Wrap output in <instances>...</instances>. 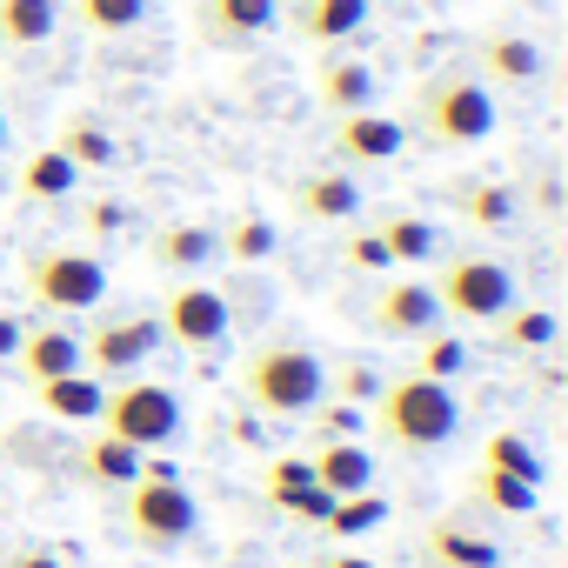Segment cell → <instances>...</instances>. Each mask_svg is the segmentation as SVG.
<instances>
[{
  "label": "cell",
  "mask_w": 568,
  "mask_h": 568,
  "mask_svg": "<svg viewBox=\"0 0 568 568\" xmlns=\"http://www.w3.org/2000/svg\"><path fill=\"white\" fill-rule=\"evenodd\" d=\"M74 481L94 488V495H121V488L141 481V448H128V442H114V435L94 428V435L74 448Z\"/></svg>",
  "instance_id": "obj_15"
},
{
  "label": "cell",
  "mask_w": 568,
  "mask_h": 568,
  "mask_svg": "<svg viewBox=\"0 0 568 568\" xmlns=\"http://www.w3.org/2000/svg\"><path fill=\"white\" fill-rule=\"evenodd\" d=\"M348 428H362L355 408H328V415H322V442H335V435H348Z\"/></svg>",
  "instance_id": "obj_40"
},
{
  "label": "cell",
  "mask_w": 568,
  "mask_h": 568,
  "mask_svg": "<svg viewBox=\"0 0 568 568\" xmlns=\"http://www.w3.org/2000/svg\"><path fill=\"white\" fill-rule=\"evenodd\" d=\"M422 568H501V541L468 528L462 515H442L422 528Z\"/></svg>",
  "instance_id": "obj_13"
},
{
  "label": "cell",
  "mask_w": 568,
  "mask_h": 568,
  "mask_svg": "<svg viewBox=\"0 0 568 568\" xmlns=\"http://www.w3.org/2000/svg\"><path fill=\"white\" fill-rule=\"evenodd\" d=\"M462 428V402L448 382H428V375H395L382 382L375 395V435L395 442L402 455H435L442 442H455Z\"/></svg>",
  "instance_id": "obj_2"
},
{
  "label": "cell",
  "mask_w": 568,
  "mask_h": 568,
  "mask_svg": "<svg viewBox=\"0 0 568 568\" xmlns=\"http://www.w3.org/2000/svg\"><path fill=\"white\" fill-rule=\"evenodd\" d=\"M0 568H68V561H61L54 548H34V541H28V548H8V555H0Z\"/></svg>",
  "instance_id": "obj_38"
},
{
  "label": "cell",
  "mask_w": 568,
  "mask_h": 568,
  "mask_svg": "<svg viewBox=\"0 0 568 568\" xmlns=\"http://www.w3.org/2000/svg\"><path fill=\"white\" fill-rule=\"evenodd\" d=\"M161 322L154 315H108L81 335V368L94 382H121V375H141V362L161 348Z\"/></svg>",
  "instance_id": "obj_8"
},
{
  "label": "cell",
  "mask_w": 568,
  "mask_h": 568,
  "mask_svg": "<svg viewBox=\"0 0 568 568\" xmlns=\"http://www.w3.org/2000/svg\"><path fill=\"white\" fill-rule=\"evenodd\" d=\"M214 254H221V234L201 227V221H168V227L154 234V267H168V274H194V267H207Z\"/></svg>",
  "instance_id": "obj_23"
},
{
  "label": "cell",
  "mask_w": 568,
  "mask_h": 568,
  "mask_svg": "<svg viewBox=\"0 0 568 568\" xmlns=\"http://www.w3.org/2000/svg\"><path fill=\"white\" fill-rule=\"evenodd\" d=\"M14 348H21V322H14L8 308H0V368L14 362Z\"/></svg>",
  "instance_id": "obj_41"
},
{
  "label": "cell",
  "mask_w": 568,
  "mask_h": 568,
  "mask_svg": "<svg viewBox=\"0 0 568 568\" xmlns=\"http://www.w3.org/2000/svg\"><path fill=\"white\" fill-rule=\"evenodd\" d=\"M274 241H281V234H274V221H261V214H241V221L221 234V254L247 267V261H267V254H274Z\"/></svg>",
  "instance_id": "obj_34"
},
{
  "label": "cell",
  "mask_w": 568,
  "mask_h": 568,
  "mask_svg": "<svg viewBox=\"0 0 568 568\" xmlns=\"http://www.w3.org/2000/svg\"><path fill=\"white\" fill-rule=\"evenodd\" d=\"M375 234H382V247H388V261H395V267H422V261H435V254H442V227H435V221H422V214H388Z\"/></svg>",
  "instance_id": "obj_25"
},
{
  "label": "cell",
  "mask_w": 568,
  "mask_h": 568,
  "mask_svg": "<svg viewBox=\"0 0 568 568\" xmlns=\"http://www.w3.org/2000/svg\"><path fill=\"white\" fill-rule=\"evenodd\" d=\"M288 568H308V561H288Z\"/></svg>",
  "instance_id": "obj_44"
},
{
  "label": "cell",
  "mask_w": 568,
  "mask_h": 568,
  "mask_svg": "<svg viewBox=\"0 0 568 568\" xmlns=\"http://www.w3.org/2000/svg\"><path fill=\"white\" fill-rule=\"evenodd\" d=\"M274 21H281V0H201V8H194V28L214 48H247Z\"/></svg>",
  "instance_id": "obj_14"
},
{
  "label": "cell",
  "mask_w": 568,
  "mask_h": 568,
  "mask_svg": "<svg viewBox=\"0 0 568 568\" xmlns=\"http://www.w3.org/2000/svg\"><path fill=\"white\" fill-rule=\"evenodd\" d=\"M21 288L54 315H88L108 295V267L94 254H81V247H34L21 261Z\"/></svg>",
  "instance_id": "obj_5"
},
{
  "label": "cell",
  "mask_w": 568,
  "mask_h": 568,
  "mask_svg": "<svg viewBox=\"0 0 568 568\" xmlns=\"http://www.w3.org/2000/svg\"><path fill=\"white\" fill-rule=\"evenodd\" d=\"M362 21H368V0H295V14H288V28L308 48H342L362 34Z\"/></svg>",
  "instance_id": "obj_17"
},
{
  "label": "cell",
  "mask_w": 568,
  "mask_h": 568,
  "mask_svg": "<svg viewBox=\"0 0 568 568\" xmlns=\"http://www.w3.org/2000/svg\"><path fill=\"white\" fill-rule=\"evenodd\" d=\"M442 295L435 281H382L375 302H368V328L388 335V342H422V335H442Z\"/></svg>",
  "instance_id": "obj_10"
},
{
  "label": "cell",
  "mask_w": 568,
  "mask_h": 568,
  "mask_svg": "<svg viewBox=\"0 0 568 568\" xmlns=\"http://www.w3.org/2000/svg\"><path fill=\"white\" fill-rule=\"evenodd\" d=\"M295 207H302V221L335 227V221H355L362 214V187H355V174H308L295 187Z\"/></svg>",
  "instance_id": "obj_22"
},
{
  "label": "cell",
  "mask_w": 568,
  "mask_h": 568,
  "mask_svg": "<svg viewBox=\"0 0 568 568\" xmlns=\"http://www.w3.org/2000/svg\"><path fill=\"white\" fill-rule=\"evenodd\" d=\"M74 21L88 34H128L148 21V0H74Z\"/></svg>",
  "instance_id": "obj_32"
},
{
  "label": "cell",
  "mask_w": 568,
  "mask_h": 568,
  "mask_svg": "<svg viewBox=\"0 0 568 568\" xmlns=\"http://www.w3.org/2000/svg\"><path fill=\"white\" fill-rule=\"evenodd\" d=\"M402 148H408V128L388 121V114H375V108L335 121V161H348V168H388Z\"/></svg>",
  "instance_id": "obj_12"
},
{
  "label": "cell",
  "mask_w": 568,
  "mask_h": 568,
  "mask_svg": "<svg viewBox=\"0 0 568 568\" xmlns=\"http://www.w3.org/2000/svg\"><path fill=\"white\" fill-rule=\"evenodd\" d=\"M261 495H267V508L295 515L302 528H322V521H328V508H335V495L315 481V468H308L302 455H274V462L261 468Z\"/></svg>",
  "instance_id": "obj_11"
},
{
  "label": "cell",
  "mask_w": 568,
  "mask_h": 568,
  "mask_svg": "<svg viewBox=\"0 0 568 568\" xmlns=\"http://www.w3.org/2000/svg\"><path fill=\"white\" fill-rule=\"evenodd\" d=\"M161 335L181 342V348H221L234 335V308L221 288H207V281H174L168 302H161Z\"/></svg>",
  "instance_id": "obj_9"
},
{
  "label": "cell",
  "mask_w": 568,
  "mask_h": 568,
  "mask_svg": "<svg viewBox=\"0 0 568 568\" xmlns=\"http://www.w3.org/2000/svg\"><path fill=\"white\" fill-rule=\"evenodd\" d=\"M315 94H322L328 114H362V108H375V68L348 61V54H328L322 74H315Z\"/></svg>",
  "instance_id": "obj_20"
},
{
  "label": "cell",
  "mask_w": 568,
  "mask_h": 568,
  "mask_svg": "<svg viewBox=\"0 0 568 568\" xmlns=\"http://www.w3.org/2000/svg\"><path fill=\"white\" fill-rule=\"evenodd\" d=\"M54 148H61L81 174H88V168H114V141H108V128H94V121H68Z\"/></svg>",
  "instance_id": "obj_33"
},
{
  "label": "cell",
  "mask_w": 568,
  "mask_h": 568,
  "mask_svg": "<svg viewBox=\"0 0 568 568\" xmlns=\"http://www.w3.org/2000/svg\"><path fill=\"white\" fill-rule=\"evenodd\" d=\"M315 481L342 501V495H368V481H375V455L362 448V442H322L315 448Z\"/></svg>",
  "instance_id": "obj_21"
},
{
  "label": "cell",
  "mask_w": 568,
  "mask_h": 568,
  "mask_svg": "<svg viewBox=\"0 0 568 568\" xmlns=\"http://www.w3.org/2000/svg\"><path fill=\"white\" fill-rule=\"evenodd\" d=\"M94 428L114 435V442H128V448H141V455H154V448H168V442L181 435V395H174L168 382H134V375H121V382L108 388Z\"/></svg>",
  "instance_id": "obj_4"
},
{
  "label": "cell",
  "mask_w": 568,
  "mask_h": 568,
  "mask_svg": "<svg viewBox=\"0 0 568 568\" xmlns=\"http://www.w3.org/2000/svg\"><path fill=\"white\" fill-rule=\"evenodd\" d=\"M315 568H375V561H368V555H355V548H328Z\"/></svg>",
  "instance_id": "obj_42"
},
{
  "label": "cell",
  "mask_w": 568,
  "mask_h": 568,
  "mask_svg": "<svg viewBox=\"0 0 568 568\" xmlns=\"http://www.w3.org/2000/svg\"><path fill=\"white\" fill-rule=\"evenodd\" d=\"M408 121L428 148H475V141L495 134V94L475 68H442L415 88Z\"/></svg>",
  "instance_id": "obj_1"
},
{
  "label": "cell",
  "mask_w": 568,
  "mask_h": 568,
  "mask_svg": "<svg viewBox=\"0 0 568 568\" xmlns=\"http://www.w3.org/2000/svg\"><path fill=\"white\" fill-rule=\"evenodd\" d=\"M335 395H348V402H375V395H382V375H375L368 362H342V375H335Z\"/></svg>",
  "instance_id": "obj_36"
},
{
  "label": "cell",
  "mask_w": 568,
  "mask_h": 568,
  "mask_svg": "<svg viewBox=\"0 0 568 568\" xmlns=\"http://www.w3.org/2000/svg\"><path fill=\"white\" fill-rule=\"evenodd\" d=\"M128 495V535L141 541V548H154V555H174V548H187L194 541V528H201V508H194V495L181 488V481H134V488H121Z\"/></svg>",
  "instance_id": "obj_7"
},
{
  "label": "cell",
  "mask_w": 568,
  "mask_h": 568,
  "mask_svg": "<svg viewBox=\"0 0 568 568\" xmlns=\"http://www.w3.org/2000/svg\"><path fill=\"white\" fill-rule=\"evenodd\" d=\"M0 148H8V114H0Z\"/></svg>",
  "instance_id": "obj_43"
},
{
  "label": "cell",
  "mask_w": 568,
  "mask_h": 568,
  "mask_svg": "<svg viewBox=\"0 0 568 568\" xmlns=\"http://www.w3.org/2000/svg\"><path fill=\"white\" fill-rule=\"evenodd\" d=\"M8 368H21V382L74 375V368H81V335H74V328H21V348H14Z\"/></svg>",
  "instance_id": "obj_16"
},
{
  "label": "cell",
  "mask_w": 568,
  "mask_h": 568,
  "mask_svg": "<svg viewBox=\"0 0 568 568\" xmlns=\"http://www.w3.org/2000/svg\"><path fill=\"white\" fill-rule=\"evenodd\" d=\"M488 328H501L495 342H501V348H521V355H535V348L555 342V315H548V308H508V315L488 322Z\"/></svg>",
  "instance_id": "obj_30"
},
{
  "label": "cell",
  "mask_w": 568,
  "mask_h": 568,
  "mask_svg": "<svg viewBox=\"0 0 568 568\" xmlns=\"http://www.w3.org/2000/svg\"><path fill=\"white\" fill-rule=\"evenodd\" d=\"M481 468H501V475H515V481H528V488H541V481H548L541 455H535L515 428H501V435H488V442H481Z\"/></svg>",
  "instance_id": "obj_28"
},
{
  "label": "cell",
  "mask_w": 568,
  "mask_h": 568,
  "mask_svg": "<svg viewBox=\"0 0 568 568\" xmlns=\"http://www.w3.org/2000/svg\"><path fill=\"white\" fill-rule=\"evenodd\" d=\"M28 395L54 415V422H101V402H108V388L88 375V368H74V375H54V382H28Z\"/></svg>",
  "instance_id": "obj_19"
},
{
  "label": "cell",
  "mask_w": 568,
  "mask_h": 568,
  "mask_svg": "<svg viewBox=\"0 0 568 568\" xmlns=\"http://www.w3.org/2000/svg\"><path fill=\"white\" fill-rule=\"evenodd\" d=\"M241 388L261 415H308L322 408L328 395V368L315 348H302L295 335H267L247 348V368H241Z\"/></svg>",
  "instance_id": "obj_3"
},
{
  "label": "cell",
  "mask_w": 568,
  "mask_h": 568,
  "mask_svg": "<svg viewBox=\"0 0 568 568\" xmlns=\"http://www.w3.org/2000/svg\"><path fill=\"white\" fill-rule=\"evenodd\" d=\"M61 34V0H0V48H41Z\"/></svg>",
  "instance_id": "obj_24"
},
{
  "label": "cell",
  "mask_w": 568,
  "mask_h": 568,
  "mask_svg": "<svg viewBox=\"0 0 568 568\" xmlns=\"http://www.w3.org/2000/svg\"><path fill=\"white\" fill-rule=\"evenodd\" d=\"M455 207H462L468 227H508V221H515V194H508L501 181H468V187H455Z\"/></svg>",
  "instance_id": "obj_29"
},
{
  "label": "cell",
  "mask_w": 568,
  "mask_h": 568,
  "mask_svg": "<svg viewBox=\"0 0 568 568\" xmlns=\"http://www.w3.org/2000/svg\"><path fill=\"white\" fill-rule=\"evenodd\" d=\"M88 227H94L101 241H108V234H121V201H94V207H88Z\"/></svg>",
  "instance_id": "obj_39"
},
{
  "label": "cell",
  "mask_w": 568,
  "mask_h": 568,
  "mask_svg": "<svg viewBox=\"0 0 568 568\" xmlns=\"http://www.w3.org/2000/svg\"><path fill=\"white\" fill-rule=\"evenodd\" d=\"M342 261H348V267H362V274H382V267H395V261H388V247H382V234H355V241L342 247Z\"/></svg>",
  "instance_id": "obj_37"
},
{
  "label": "cell",
  "mask_w": 568,
  "mask_h": 568,
  "mask_svg": "<svg viewBox=\"0 0 568 568\" xmlns=\"http://www.w3.org/2000/svg\"><path fill=\"white\" fill-rule=\"evenodd\" d=\"M475 68H481V81L521 88V81H535L548 61H541V48H535L528 34H481V41H475Z\"/></svg>",
  "instance_id": "obj_18"
},
{
  "label": "cell",
  "mask_w": 568,
  "mask_h": 568,
  "mask_svg": "<svg viewBox=\"0 0 568 568\" xmlns=\"http://www.w3.org/2000/svg\"><path fill=\"white\" fill-rule=\"evenodd\" d=\"M74 187H81V168L61 148H34L28 154V168H21V194L28 201H68Z\"/></svg>",
  "instance_id": "obj_26"
},
{
  "label": "cell",
  "mask_w": 568,
  "mask_h": 568,
  "mask_svg": "<svg viewBox=\"0 0 568 568\" xmlns=\"http://www.w3.org/2000/svg\"><path fill=\"white\" fill-rule=\"evenodd\" d=\"M468 501L475 508H488V515H535V488L528 481H515V475H501V468H475L468 475Z\"/></svg>",
  "instance_id": "obj_27"
},
{
  "label": "cell",
  "mask_w": 568,
  "mask_h": 568,
  "mask_svg": "<svg viewBox=\"0 0 568 568\" xmlns=\"http://www.w3.org/2000/svg\"><path fill=\"white\" fill-rule=\"evenodd\" d=\"M448 322H501L515 308V274L495 254H455L435 281Z\"/></svg>",
  "instance_id": "obj_6"
},
{
  "label": "cell",
  "mask_w": 568,
  "mask_h": 568,
  "mask_svg": "<svg viewBox=\"0 0 568 568\" xmlns=\"http://www.w3.org/2000/svg\"><path fill=\"white\" fill-rule=\"evenodd\" d=\"M468 368V348L462 342H448V335H422V368L415 375H428V382H455Z\"/></svg>",
  "instance_id": "obj_35"
},
{
  "label": "cell",
  "mask_w": 568,
  "mask_h": 568,
  "mask_svg": "<svg viewBox=\"0 0 568 568\" xmlns=\"http://www.w3.org/2000/svg\"><path fill=\"white\" fill-rule=\"evenodd\" d=\"M382 521H388V501H382V495H342V501L328 508L322 535L348 541V535H368V528H382Z\"/></svg>",
  "instance_id": "obj_31"
}]
</instances>
